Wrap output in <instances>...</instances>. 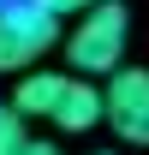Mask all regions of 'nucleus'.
<instances>
[{
    "instance_id": "3",
    "label": "nucleus",
    "mask_w": 149,
    "mask_h": 155,
    "mask_svg": "<svg viewBox=\"0 0 149 155\" xmlns=\"http://www.w3.org/2000/svg\"><path fill=\"white\" fill-rule=\"evenodd\" d=\"M101 119L113 125L119 143H149V72L143 66H119L101 90Z\"/></svg>"
},
{
    "instance_id": "6",
    "label": "nucleus",
    "mask_w": 149,
    "mask_h": 155,
    "mask_svg": "<svg viewBox=\"0 0 149 155\" xmlns=\"http://www.w3.org/2000/svg\"><path fill=\"white\" fill-rule=\"evenodd\" d=\"M24 143H30V131H24V114L0 107V155H18Z\"/></svg>"
},
{
    "instance_id": "7",
    "label": "nucleus",
    "mask_w": 149,
    "mask_h": 155,
    "mask_svg": "<svg viewBox=\"0 0 149 155\" xmlns=\"http://www.w3.org/2000/svg\"><path fill=\"white\" fill-rule=\"evenodd\" d=\"M18 155H60V149H54V143H42V137H30V143H24Z\"/></svg>"
},
{
    "instance_id": "8",
    "label": "nucleus",
    "mask_w": 149,
    "mask_h": 155,
    "mask_svg": "<svg viewBox=\"0 0 149 155\" xmlns=\"http://www.w3.org/2000/svg\"><path fill=\"white\" fill-rule=\"evenodd\" d=\"M72 6H84V12H90V6H101V0H72Z\"/></svg>"
},
{
    "instance_id": "9",
    "label": "nucleus",
    "mask_w": 149,
    "mask_h": 155,
    "mask_svg": "<svg viewBox=\"0 0 149 155\" xmlns=\"http://www.w3.org/2000/svg\"><path fill=\"white\" fill-rule=\"evenodd\" d=\"M95 155H113V149H95Z\"/></svg>"
},
{
    "instance_id": "4",
    "label": "nucleus",
    "mask_w": 149,
    "mask_h": 155,
    "mask_svg": "<svg viewBox=\"0 0 149 155\" xmlns=\"http://www.w3.org/2000/svg\"><path fill=\"white\" fill-rule=\"evenodd\" d=\"M66 84H72V72H24L18 84H12V101H6V107L24 114V119H54Z\"/></svg>"
},
{
    "instance_id": "5",
    "label": "nucleus",
    "mask_w": 149,
    "mask_h": 155,
    "mask_svg": "<svg viewBox=\"0 0 149 155\" xmlns=\"http://www.w3.org/2000/svg\"><path fill=\"white\" fill-rule=\"evenodd\" d=\"M54 125L60 131H90V125H101V90H95L90 78L72 72V84H66V96H60V107H54Z\"/></svg>"
},
{
    "instance_id": "2",
    "label": "nucleus",
    "mask_w": 149,
    "mask_h": 155,
    "mask_svg": "<svg viewBox=\"0 0 149 155\" xmlns=\"http://www.w3.org/2000/svg\"><path fill=\"white\" fill-rule=\"evenodd\" d=\"M60 12H48L42 0H12L0 6V72H30L48 48H60Z\"/></svg>"
},
{
    "instance_id": "1",
    "label": "nucleus",
    "mask_w": 149,
    "mask_h": 155,
    "mask_svg": "<svg viewBox=\"0 0 149 155\" xmlns=\"http://www.w3.org/2000/svg\"><path fill=\"white\" fill-rule=\"evenodd\" d=\"M125 42H131V12L119 0H101L90 12H78V24L60 36V54L72 60L78 78H95V72H119L125 66Z\"/></svg>"
}]
</instances>
